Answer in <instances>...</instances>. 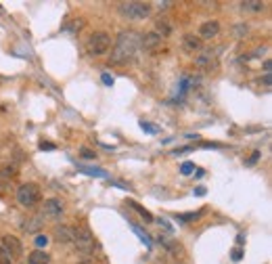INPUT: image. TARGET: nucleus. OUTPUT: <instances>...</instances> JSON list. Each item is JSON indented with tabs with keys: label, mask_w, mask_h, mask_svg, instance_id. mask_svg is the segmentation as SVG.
Wrapping results in <instances>:
<instances>
[{
	"label": "nucleus",
	"mask_w": 272,
	"mask_h": 264,
	"mask_svg": "<svg viewBox=\"0 0 272 264\" xmlns=\"http://www.w3.org/2000/svg\"><path fill=\"white\" fill-rule=\"evenodd\" d=\"M140 48V34L136 32H122L116 40V46L111 50V63L116 65H128Z\"/></svg>",
	"instance_id": "nucleus-1"
},
{
	"label": "nucleus",
	"mask_w": 272,
	"mask_h": 264,
	"mask_svg": "<svg viewBox=\"0 0 272 264\" xmlns=\"http://www.w3.org/2000/svg\"><path fill=\"white\" fill-rule=\"evenodd\" d=\"M111 48V36L107 32H92L90 38L86 40V50L90 57H101Z\"/></svg>",
	"instance_id": "nucleus-2"
},
{
	"label": "nucleus",
	"mask_w": 272,
	"mask_h": 264,
	"mask_svg": "<svg viewBox=\"0 0 272 264\" xmlns=\"http://www.w3.org/2000/svg\"><path fill=\"white\" fill-rule=\"evenodd\" d=\"M118 11L122 13L124 17H128V19H147L151 15L153 7L149 3H136V0H134V3H120Z\"/></svg>",
	"instance_id": "nucleus-3"
},
{
	"label": "nucleus",
	"mask_w": 272,
	"mask_h": 264,
	"mask_svg": "<svg viewBox=\"0 0 272 264\" xmlns=\"http://www.w3.org/2000/svg\"><path fill=\"white\" fill-rule=\"evenodd\" d=\"M71 241H74V245L84 254H90L94 249V237L90 235V231L84 227H71Z\"/></svg>",
	"instance_id": "nucleus-4"
},
{
	"label": "nucleus",
	"mask_w": 272,
	"mask_h": 264,
	"mask_svg": "<svg viewBox=\"0 0 272 264\" xmlns=\"http://www.w3.org/2000/svg\"><path fill=\"white\" fill-rule=\"evenodd\" d=\"M17 201L23 207H34L40 201V189L34 183H25L17 189Z\"/></svg>",
	"instance_id": "nucleus-5"
},
{
	"label": "nucleus",
	"mask_w": 272,
	"mask_h": 264,
	"mask_svg": "<svg viewBox=\"0 0 272 264\" xmlns=\"http://www.w3.org/2000/svg\"><path fill=\"white\" fill-rule=\"evenodd\" d=\"M63 214V201L61 199H57V197H50L44 201V205H42V218L48 216V218H57V216H61Z\"/></svg>",
	"instance_id": "nucleus-6"
},
{
	"label": "nucleus",
	"mask_w": 272,
	"mask_h": 264,
	"mask_svg": "<svg viewBox=\"0 0 272 264\" xmlns=\"http://www.w3.org/2000/svg\"><path fill=\"white\" fill-rule=\"evenodd\" d=\"M161 42H164V38L159 34H155V32H149L145 36H140V46L149 50V52H155L157 48H161Z\"/></svg>",
	"instance_id": "nucleus-7"
},
{
	"label": "nucleus",
	"mask_w": 272,
	"mask_h": 264,
	"mask_svg": "<svg viewBox=\"0 0 272 264\" xmlns=\"http://www.w3.org/2000/svg\"><path fill=\"white\" fill-rule=\"evenodd\" d=\"M0 247H3L11 258L17 256V254H21V243H19V239H17V237H11V235H7V237L3 239V245H0Z\"/></svg>",
	"instance_id": "nucleus-8"
},
{
	"label": "nucleus",
	"mask_w": 272,
	"mask_h": 264,
	"mask_svg": "<svg viewBox=\"0 0 272 264\" xmlns=\"http://www.w3.org/2000/svg\"><path fill=\"white\" fill-rule=\"evenodd\" d=\"M218 32H220L218 21H205V23H201V27H199V36L201 38H213V36H218Z\"/></svg>",
	"instance_id": "nucleus-9"
},
{
	"label": "nucleus",
	"mask_w": 272,
	"mask_h": 264,
	"mask_svg": "<svg viewBox=\"0 0 272 264\" xmlns=\"http://www.w3.org/2000/svg\"><path fill=\"white\" fill-rule=\"evenodd\" d=\"M195 65L201 69H211V67H216V57L209 52H203V55H199V57H195Z\"/></svg>",
	"instance_id": "nucleus-10"
},
{
	"label": "nucleus",
	"mask_w": 272,
	"mask_h": 264,
	"mask_svg": "<svg viewBox=\"0 0 272 264\" xmlns=\"http://www.w3.org/2000/svg\"><path fill=\"white\" fill-rule=\"evenodd\" d=\"M182 46H184V50H189V52H195V50H199V48H201V40H199V36L187 34V36H184V40H182Z\"/></svg>",
	"instance_id": "nucleus-11"
},
{
	"label": "nucleus",
	"mask_w": 272,
	"mask_h": 264,
	"mask_svg": "<svg viewBox=\"0 0 272 264\" xmlns=\"http://www.w3.org/2000/svg\"><path fill=\"white\" fill-rule=\"evenodd\" d=\"M27 262H30V264H48L50 262V256L44 252V249H36V252L30 254Z\"/></svg>",
	"instance_id": "nucleus-12"
},
{
	"label": "nucleus",
	"mask_w": 272,
	"mask_h": 264,
	"mask_svg": "<svg viewBox=\"0 0 272 264\" xmlns=\"http://www.w3.org/2000/svg\"><path fill=\"white\" fill-rule=\"evenodd\" d=\"M42 227H44V218L42 216H34V218H30L23 225V229H25V233H36V231H40Z\"/></svg>",
	"instance_id": "nucleus-13"
},
{
	"label": "nucleus",
	"mask_w": 272,
	"mask_h": 264,
	"mask_svg": "<svg viewBox=\"0 0 272 264\" xmlns=\"http://www.w3.org/2000/svg\"><path fill=\"white\" fill-rule=\"evenodd\" d=\"M55 235H57V239L59 241L67 243V241H71V227H57Z\"/></svg>",
	"instance_id": "nucleus-14"
},
{
	"label": "nucleus",
	"mask_w": 272,
	"mask_h": 264,
	"mask_svg": "<svg viewBox=\"0 0 272 264\" xmlns=\"http://www.w3.org/2000/svg\"><path fill=\"white\" fill-rule=\"evenodd\" d=\"M170 32H172V27H170V23H168V21L159 19V21L155 23V34H159L161 38H168V36H170Z\"/></svg>",
	"instance_id": "nucleus-15"
},
{
	"label": "nucleus",
	"mask_w": 272,
	"mask_h": 264,
	"mask_svg": "<svg viewBox=\"0 0 272 264\" xmlns=\"http://www.w3.org/2000/svg\"><path fill=\"white\" fill-rule=\"evenodd\" d=\"M241 9H243V11L260 13V11L264 9V3H260V0H247V3H241Z\"/></svg>",
	"instance_id": "nucleus-16"
},
{
	"label": "nucleus",
	"mask_w": 272,
	"mask_h": 264,
	"mask_svg": "<svg viewBox=\"0 0 272 264\" xmlns=\"http://www.w3.org/2000/svg\"><path fill=\"white\" fill-rule=\"evenodd\" d=\"M82 172H86L88 176H98V178H107V172L101 170V168H86V166H78Z\"/></svg>",
	"instance_id": "nucleus-17"
},
{
	"label": "nucleus",
	"mask_w": 272,
	"mask_h": 264,
	"mask_svg": "<svg viewBox=\"0 0 272 264\" xmlns=\"http://www.w3.org/2000/svg\"><path fill=\"white\" fill-rule=\"evenodd\" d=\"M132 231H134V233L138 235V237L142 239V243H145V245H151V237H149V235H147L145 231H142V229H138L136 225H132Z\"/></svg>",
	"instance_id": "nucleus-18"
},
{
	"label": "nucleus",
	"mask_w": 272,
	"mask_h": 264,
	"mask_svg": "<svg viewBox=\"0 0 272 264\" xmlns=\"http://www.w3.org/2000/svg\"><path fill=\"white\" fill-rule=\"evenodd\" d=\"M180 172H182L184 176H189V174H193V172H195V164H191V162H184V164L180 166Z\"/></svg>",
	"instance_id": "nucleus-19"
},
{
	"label": "nucleus",
	"mask_w": 272,
	"mask_h": 264,
	"mask_svg": "<svg viewBox=\"0 0 272 264\" xmlns=\"http://www.w3.org/2000/svg\"><path fill=\"white\" fill-rule=\"evenodd\" d=\"M34 243H36V247H46L48 245V237L46 235H36V239H34Z\"/></svg>",
	"instance_id": "nucleus-20"
},
{
	"label": "nucleus",
	"mask_w": 272,
	"mask_h": 264,
	"mask_svg": "<svg viewBox=\"0 0 272 264\" xmlns=\"http://www.w3.org/2000/svg\"><path fill=\"white\" fill-rule=\"evenodd\" d=\"M130 205H132V207H134V210H136V212H138V214H140V216H145V218H147V220H151V214H149V212H147V210H142V207H140V205H138V203H132V201H130Z\"/></svg>",
	"instance_id": "nucleus-21"
},
{
	"label": "nucleus",
	"mask_w": 272,
	"mask_h": 264,
	"mask_svg": "<svg viewBox=\"0 0 272 264\" xmlns=\"http://www.w3.org/2000/svg\"><path fill=\"white\" fill-rule=\"evenodd\" d=\"M140 128L145 130V132H149V134H155V132H157V128H153L149 122H140Z\"/></svg>",
	"instance_id": "nucleus-22"
},
{
	"label": "nucleus",
	"mask_w": 272,
	"mask_h": 264,
	"mask_svg": "<svg viewBox=\"0 0 272 264\" xmlns=\"http://www.w3.org/2000/svg\"><path fill=\"white\" fill-rule=\"evenodd\" d=\"M80 153L86 157V160H94L96 155H94V151H90V149H86V147H82V151H80Z\"/></svg>",
	"instance_id": "nucleus-23"
},
{
	"label": "nucleus",
	"mask_w": 272,
	"mask_h": 264,
	"mask_svg": "<svg viewBox=\"0 0 272 264\" xmlns=\"http://www.w3.org/2000/svg\"><path fill=\"white\" fill-rule=\"evenodd\" d=\"M9 262H11V256L5 252L3 247H0V264H9Z\"/></svg>",
	"instance_id": "nucleus-24"
},
{
	"label": "nucleus",
	"mask_w": 272,
	"mask_h": 264,
	"mask_svg": "<svg viewBox=\"0 0 272 264\" xmlns=\"http://www.w3.org/2000/svg\"><path fill=\"white\" fill-rule=\"evenodd\" d=\"M170 7H172L170 0H164V3H157V9H161V11H166V9H170Z\"/></svg>",
	"instance_id": "nucleus-25"
},
{
	"label": "nucleus",
	"mask_w": 272,
	"mask_h": 264,
	"mask_svg": "<svg viewBox=\"0 0 272 264\" xmlns=\"http://www.w3.org/2000/svg\"><path fill=\"white\" fill-rule=\"evenodd\" d=\"M241 258H243V252H241V249H233V260L239 262Z\"/></svg>",
	"instance_id": "nucleus-26"
},
{
	"label": "nucleus",
	"mask_w": 272,
	"mask_h": 264,
	"mask_svg": "<svg viewBox=\"0 0 272 264\" xmlns=\"http://www.w3.org/2000/svg\"><path fill=\"white\" fill-rule=\"evenodd\" d=\"M103 82H105L107 86H111L113 84V78H109V74H103Z\"/></svg>",
	"instance_id": "nucleus-27"
},
{
	"label": "nucleus",
	"mask_w": 272,
	"mask_h": 264,
	"mask_svg": "<svg viewBox=\"0 0 272 264\" xmlns=\"http://www.w3.org/2000/svg\"><path fill=\"white\" fill-rule=\"evenodd\" d=\"M195 195H199V197L205 195V189H203V187H197V189H195Z\"/></svg>",
	"instance_id": "nucleus-28"
},
{
	"label": "nucleus",
	"mask_w": 272,
	"mask_h": 264,
	"mask_svg": "<svg viewBox=\"0 0 272 264\" xmlns=\"http://www.w3.org/2000/svg\"><path fill=\"white\" fill-rule=\"evenodd\" d=\"M40 149H55V145H50V143H40Z\"/></svg>",
	"instance_id": "nucleus-29"
},
{
	"label": "nucleus",
	"mask_w": 272,
	"mask_h": 264,
	"mask_svg": "<svg viewBox=\"0 0 272 264\" xmlns=\"http://www.w3.org/2000/svg\"><path fill=\"white\" fill-rule=\"evenodd\" d=\"M270 67H272V65H270V61H264V69H266V74H270Z\"/></svg>",
	"instance_id": "nucleus-30"
}]
</instances>
